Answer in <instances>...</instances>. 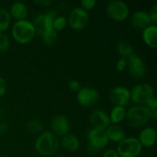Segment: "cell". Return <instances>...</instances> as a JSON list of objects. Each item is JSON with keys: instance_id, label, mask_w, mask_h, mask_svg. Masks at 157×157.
<instances>
[{"instance_id": "obj_1", "label": "cell", "mask_w": 157, "mask_h": 157, "mask_svg": "<svg viewBox=\"0 0 157 157\" xmlns=\"http://www.w3.org/2000/svg\"><path fill=\"white\" fill-rule=\"evenodd\" d=\"M59 147L58 136L52 132L45 131L38 136L35 142V148L40 155L49 156L55 154Z\"/></svg>"}, {"instance_id": "obj_2", "label": "cell", "mask_w": 157, "mask_h": 157, "mask_svg": "<svg viewBox=\"0 0 157 157\" xmlns=\"http://www.w3.org/2000/svg\"><path fill=\"white\" fill-rule=\"evenodd\" d=\"M125 119L131 128L138 129L145 127L152 119V117L146 106L134 105L128 109Z\"/></svg>"}, {"instance_id": "obj_3", "label": "cell", "mask_w": 157, "mask_h": 157, "mask_svg": "<svg viewBox=\"0 0 157 157\" xmlns=\"http://www.w3.org/2000/svg\"><path fill=\"white\" fill-rule=\"evenodd\" d=\"M35 35V31L32 21L29 20L16 21L12 28V35L16 42L25 44L32 41Z\"/></svg>"}, {"instance_id": "obj_4", "label": "cell", "mask_w": 157, "mask_h": 157, "mask_svg": "<svg viewBox=\"0 0 157 157\" xmlns=\"http://www.w3.org/2000/svg\"><path fill=\"white\" fill-rule=\"evenodd\" d=\"M154 98V89L147 83L136 84L130 90V99L137 105L147 104Z\"/></svg>"}, {"instance_id": "obj_5", "label": "cell", "mask_w": 157, "mask_h": 157, "mask_svg": "<svg viewBox=\"0 0 157 157\" xmlns=\"http://www.w3.org/2000/svg\"><path fill=\"white\" fill-rule=\"evenodd\" d=\"M143 147L138 139L126 137L120 142L116 151L121 157H137L142 152Z\"/></svg>"}, {"instance_id": "obj_6", "label": "cell", "mask_w": 157, "mask_h": 157, "mask_svg": "<svg viewBox=\"0 0 157 157\" xmlns=\"http://www.w3.org/2000/svg\"><path fill=\"white\" fill-rule=\"evenodd\" d=\"M57 17L55 10H50L44 14H39L35 17L32 25L35 33L43 35L46 32L53 29V21Z\"/></svg>"}, {"instance_id": "obj_7", "label": "cell", "mask_w": 157, "mask_h": 157, "mask_svg": "<svg viewBox=\"0 0 157 157\" xmlns=\"http://www.w3.org/2000/svg\"><path fill=\"white\" fill-rule=\"evenodd\" d=\"M108 16L116 21H124L130 15V9L124 2L113 0L110 2L106 8Z\"/></svg>"}, {"instance_id": "obj_8", "label": "cell", "mask_w": 157, "mask_h": 157, "mask_svg": "<svg viewBox=\"0 0 157 157\" xmlns=\"http://www.w3.org/2000/svg\"><path fill=\"white\" fill-rule=\"evenodd\" d=\"M88 147L90 151L97 152L105 148L109 144L105 130L93 128L87 133Z\"/></svg>"}, {"instance_id": "obj_9", "label": "cell", "mask_w": 157, "mask_h": 157, "mask_svg": "<svg viewBox=\"0 0 157 157\" xmlns=\"http://www.w3.org/2000/svg\"><path fill=\"white\" fill-rule=\"evenodd\" d=\"M88 12L81 8H75L70 12L67 20L69 26L73 30L80 31L86 28L89 22Z\"/></svg>"}, {"instance_id": "obj_10", "label": "cell", "mask_w": 157, "mask_h": 157, "mask_svg": "<svg viewBox=\"0 0 157 157\" xmlns=\"http://www.w3.org/2000/svg\"><path fill=\"white\" fill-rule=\"evenodd\" d=\"M127 67L129 74L134 79H142L146 75L147 67L145 62L140 57L134 55L127 58Z\"/></svg>"}, {"instance_id": "obj_11", "label": "cell", "mask_w": 157, "mask_h": 157, "mask_svg": "<svg viewBox=\"0 0 157 157\" xmlns=\"http://www.w3.org/2000/svg\"><path fill=\"white\" fill-rule=\"evenodd\" d=\"M99 100V93L96 89L90 87H84L77 94L78 104L84 107H89L96 104Z\"/></svg>"}, {"instance_id": "obj_12", "label": "cell", "mask_w": 157, "mask_h": 157, "mask_svg": "<svg viewBox=\"0 0 157 157\" xmlns=\"http://www.w3.org/2000/svg\"><path fill=\"white\" fill-rule=\"evenodd\" d=\"M108 97L113 105L124 107L130 100V90L123 86H117L110 90Z\"/></svg>"}, {"instance_id": "obj_13", "label": "cell", "mask_w": 157, "mask_h": 157, "mask_svg": "<svg viewBox=\"0 0 157 157\" xmlns=\"http://www.w3.org/2000/svg\"><path fill=\"white\" fill-rule=\"evenodd\" d=\"M70 124L67 118L64 115H57L51 122V130L57 136H64L67 134Z\"/></svg>"}, {"instance_id": "obj_14", "label": "cell", "mask_w": 157, "mask_h": 157, "mask_svg": "<svg viewBox=\"0 0 157 157\" xmlns=\"http://www.w3.org/2000/svg\"><path fill=\"white\" fill-rule=\"evenodd\" d=\"M90 121L93 128L106 130L110 125L109 115L104 110L97 109L92 112L90 116Z\"/></svg>"}, {"instance_id": "obj_15", "label": "cell", "mask_w": 157, "mask_h": 157, "mask_svg": "<svg viewBox=\"0 0 157 157\" xmlns=\"http://www.w3.org/2000/svg\"><path fill=\"white\" fill-rule=\"evenodd\" d=\"M130 22L133 28L142 31L150 26L152 23L148 12L142 10L136 11L133 14Z\"/></svg>"}, {"instance_id": "obj_16", "label": "cell", "mask_w": 157, "mask_h": 157, "mask_svg": "<svg viewBox=\"0 0 157 157\" xmlns=\"http://www.w3.org/2000/svg\"><path fill=\"white\" fill-rule=\"evenodd\" d=\"M157 133L156 129L152 127H144L140 131L139 139L142 147H152L156 142Z\"/></svg>"}, {"instance_id": "obj_17", "label": "cell", "mask_w": 157, "mask_h": 157, "mask_svg": "<svg viewBox=\"0 0 157 157\" xmlns=\"http://www.w3.org/2000/svg\"><path fill=\"white\" fill-rule=\"evenodd\" d=\"M144 42L152 48H157V27L156 25H150L142 32Z\"/></svg>"}, {"instance_id": "obj_18", "label": "cell", "mask_w": 157, "mask_h": 157, "mask_svg": "<svg viewBox=\"0 0 157 157\" xmlns=\"http://www.w3.org/2000/svg\"><path fill=\"white\" fill-rule=\"evenodd\" d=\"M105 133L109 141L117 144L126 138V133L124 130L117 124L109 126L105 130Z\"/></svg>"}, {"instance_id": "obj_19", "label": "cell", "mask_w": 157, "mask_h": 157, "mask_svg": "<svg viewBox=\"0 0 157 157\" xmlns=\"http://www.w3.org/2000/svg\"><path fill=\"white\" fill-rule=\"evenodd\" d=\"M10 16L16 21L25 20L29 15V9L26 5L21 2H15L11 6L9 11Z\"/></svg>"}, {"instance_id": "obj_20", "label": "cell", "mask_w": 157, "mask_h": 157, "mask_svg": "<svg viewBox=\"0 0 157 157\" xmlns=\"http://www.w3.org/2000/svg\"><path fill=\"white\" fill-rule=\"evenodd\" d=\"M61 144L64 150L71 153L77 151L80 147V141L78 138L72 134H67L63 136Z\"/></svg>"}, {"instance_id": "obj_21", "label": "cell", "mask_w": 157, "mask_h": 157, "mask_svg": "<svg viewBox=\"0 0 157 157\" xmlns=\"http://www.w3.org/2000/svg\"><path fill=\"white\" fill-rule=\"evenodd\" d=\"M117 51L121 58L127 59L129 57L134 55V48L131 43L127 40H121L117 44Z\"/></svg>"}, {"instance_id": "obj_22", "label": "cell", "mask_w": 157, "mask_h": 157, "mask_svg": "<svg viewBox=\"0 0 157 157\" xmlns=\"http://www.w3.org/2000/svg\"><path fill=\"white\" fill-rule=\"evenodd\" d=\"M126 114H127V110H126L125 107L114 106L112 108L110 115H109L110 123L117 125L118 124L122 122L125 119Z\"/></svg>"}, {"instance_id": "obj_23", "label": "cell", "mask_w": 157, "mask_h": 157, "mask_svg": "<svg viewBox=\"0 0 157 157\" xmlns=\"http://www.w3.org/2000/svg\"><path fill=\"white\" fill-rule=\"evenodd\" d=\"M11 23V16L6 9L0 8V33L9 29Z\"/></svg>"}, {"instance_id": "obj_24", "label": "cell", "mask_w": 157, "mask_h": 157, "mask_svg": "<svg viewBox=\"0 0 157 157\" xmlns=\"http://www.w3.org/2000/svg\"><path fill=\"white\" fill-rule=\"evenodd\" d=\"M41 36H42V41L44 44L48 46L53 45L58 40V33L54 29L46 32Z\"/></svg>"}, {"instance_id": "obj_25", "label": "cell", "mask_w": 157, "mask_h": 157, "mask_svg": "<svg viewBox=\"0 0 157 157\" xmlns=\"http://www.w3.org/2000/svg\"><path fill=\"white\" fill-rule=\"evenodd\" d=\"M67 25V21L64 16H57L53 21V29L56 32L62 31L66 28Z\"/></svg>"}, {"instance_id": "obj_26", "label": "cell", "mask_w": 157, "mask_h": 157, "mask_svg": "<svg viewBox=\"0 0 157 157\" xmlns=\"http://www.w3.org/2000/svg\"><path fill=\"white\" fill-rule=\"evenodd\" d=\"M27 128L31 133H36L42 130V124L40 121H37V120H33V121H29L27 125Z\"/></svg>"}, {"instance_id": "obj_27", "label": "cell", "mask_w": 157, "mask_h": 157, "mask_svg": "<svg viewBox=\"0 0 157 157\" xmlns=\"http://www.w3.org/2000/svg\"><path fill=\"white\" fill-rule=\"evenodd\" d=\"M146 107L148 108L151 113V117L153 120H156L157 117V100L156 98H153V99L150 100L147 104Z\"/></svg>"}, {"instance_id": "obj_28", "label": "cell", "mask_w": 157, "mask_h": 157, "mask_svg": "<svg viewBox=\"0 0 157 157\" xmlns=\"http://www.w3.org/2000/svg\"><path fill=\"white\" fill-rule=\"evenodd\" d=\"M10 45L7 35L0 33V52H6Z\"/></svg>"}, {"instance_id": "obj_29", "label": "cell", "mask_w": 157, "mask_h": 157, "mask_svg": "<svg viewBox=\"0 0 157 157\" xmlns=\"http://www.w3.org/2000/svg\"><path fill=\"white\" fill-rule=\"evenodd\" d=\"M97 4V2L95 0H82L81 2V5L82 6L81 9L85 10L87 12V10H90L93 8H94L95 5Z\"/></svg>"}, {"instance_id": "obj_30", "label": "cell", "mask_w": 157, "mask_h": 157, "mask_svg": "<svg viewBox=\"0 0 157 157\" xmlns=\"http://www.w3.org/2000/svg\"><path fill=\"white\" fill-rule=\"evenodd\" d=\"M127 67V60L124 58H120L116 63V68L119 72H122Z\"/></svg>"}, {"instance_id": "obj_31", "label": "cell", "mask_w": 157, "mask_h": 157, "mask_svg": "<svg viewBox=\"0 0 157 157\" xmlns=\"http://www.w3.org/2000/svg\"><path fill=\"white\" fill-rule=\"evenodd\" d=\"M149 15H150L151 22H153V24H156L157 22V3L153 5L150 13H149Z\"/></svg>"}, {"instance_id": "obj_32", "label": "cell", "mask_w": 157, "mask_h": 157, "mask_svg": "<svg viewBox=\"0 0 157 157\" xmlns=\"http://www.w3.org/2000/svg\"><path fill=\"white\" fill-rule=\"evenodd\" d=\"M68 87L69 89L71 90H72V91H78L81 88V84L78 81H76V80H72V81H71L69 82Z\"/></svg>"}, {"instance_id": "obj_33", "label": "cell", "mask_w": 157, "mask_h": 157, "mask_svg": "<svg viewBox=\"0 0 157 157\" xmlns=\"http://www.w3.org/2000/svg\"><path fill=\"white\" fill-rule=\"evenodd\" d=\"M7 90V84L6 81L0 77V98H2Z\"/></svg>"}, {"instance_id": "obj_34", "label": "cell", "mask_w": 157, "mask_h": 157, "mask_svg": "<svg viewBox=\"0 0 157 157\" xmlns=\"http://www.w3.org/2000/svg\"><path fill=\"white\" fill-rule=\"evenodd\" d=\"M102 157H120L117 152L114 150H108L103 154Z\"/></svg>"}, {"instance_id": "obj_35", "label": "cell", "mask_w": 157, "mask_h": 157, "mask_svg": "<svg viewBox=\"0 0 157 157\" xmlns=\"http://www.w3.org/2000/svg\"><path fill=\"white\" fill-rule=\"evenodd\" d=\"M8 127L7 124L6 123H0V135H5L8 131Z\"/></svg>"}, {"instance_id": "obj_36", "label": "cell", "mask_w": 157, "mask_h": 157, "mask_svg": "<svg viewBox=\"0 0 157 157\" xmlns=\"http://www.w3.org/2000/svg\"><path fill=\"white\" fill-rule=\"evenodd\" d=\"M35 3L44 6V7H47V6H49L52 4V2L50 1V0H38V1H35Z\"/></svg>"}, {"instance_id": "obj_37", "label": "cell", "mask_w": 157, "mask_h": 157, "mask_svg": "<svg viewBox=\"0 0 157 157\" xmlns=\"http://www.w3.org/2000/svg\"><path fill=\"white\" fill-rule=\"evenodd\" d=\"M0 113H1V107H0Z\"/></svg>"}, {"instance_id": "obj_38", "label": "cell", "mask_w": 157, "mask_h": 157, "mask_svg": "<svg viewBox=\"0 0 157 157\" xmlns=\"http://www.w3.org/2000/svg\"><path fill=\"white\" fill-rule=\"evenodd\" d=\"M55 157H60V156H55Z\"/></svg>"}]
</instances>
